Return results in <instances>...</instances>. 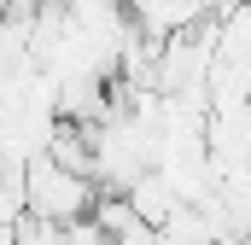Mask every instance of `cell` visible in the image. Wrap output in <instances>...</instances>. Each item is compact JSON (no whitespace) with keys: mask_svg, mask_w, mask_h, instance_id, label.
Here are the masks:
<instances>
[{"mask_svg":"<svg viewBox=\"0 0 251 245\" xmlns=\"http://www.w3.org/2000/svg\"><path fill=\"white\" fill-rule=\"evenodd\" d=\"M24 216H35V222H53V228H70V222H82L88 210H94V198H100V187L88 181V175H76V170H59L53 158H29L24 164Z\"/></svg>","mask_w":251,"mask_h":245,"instance_id":"cell-1","label":"cell"},{"mask_svg":"<svg viewBox=\"0 0 251 245\" xmlns=\"http://www.w3.org/2000/svg\"><path fill=\"white\" fill-rule=\"evenodd\" d=\"M123 6H128L134 35H146V41H176V35H187L210 18L204 0H123Z\"/></svg>","mask_w":251,"mask_h":245,"instance_id":"cell-2","label":"cell"}]
</instances>
